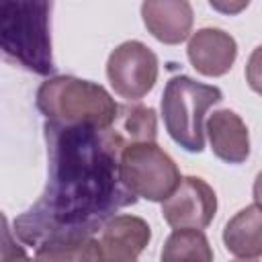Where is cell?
I'll return each mask as SVG.
<instances>
[{"label": "cell", "mask_w": 262, "mask_h": 262, "mask_svg": "<svg viewBox=\"0 0 262 262\" xmlns=\"http://www.w3.org/2000/svg\"><path fill=\"white\" fill-rule=\"evenodd\" d=\"M43 133L47 184L33 207L14 219V233L25 246L94 235L119 209L137 203L121 180V154L127 145L111 127L45 121Z\"/></svg>", "instance_id": "cell-1"}, {"label": "cell", "mask_w": 262, "mask_h": 262, "mask_svg": "<svg viewBox=\"0 0 262 262\" xmlns=\"http://www.w3.org/2000/svg\"><path fill=\"white\" fill-rule=\"evenodd\" d=\"M49 12L51 2L43 0H16L0 6V47L4 59L37 76H49L55 70Z\"/></svg>", "instance_id": "cell-2"}, {"label": "cell", "mask_w": 262, "mask_h": 262, "mask_svg": "<svg viewBox=\"0 0 262 262\" xmlns=\"http://www.w3.org/2000/svg\"><path fill=\"white\" fill-rule=\"evenodd\" d=\"M35 102L47 121L61 125L108 129L119 113V104L104 86L76 76L45 80L37 90Z\"/></svg>", "instance_id": "cell-3"}, {"label": "cell", "mask_w": 262, "mask_h": 262, "mask_svg": "<svg viewBox=\"0 0 262 262\" xmlns=\"http://www.w3.org/2000/svg\"><path fill=\"white\" fill-rule=\"evenodd\" d=\"M223 100L217 86L203 84L190 76H174L162 94V119L174 143L190 154L205 149V115Z\"/></svg>", "instance_id": "cell-4"}, {"label": "cell", "mask_w": 262, "mask_h": 262, "mask_svg": "<svg viewBox=\"0 0 262 262\" xmlns=\"http://www.w3.org/2000/svg\"><path fill=\"white\" fill-rule=\"evenodd\" d=\"M121 180L137 196L164 203L180 184L176 162L156 141L131 143L121 154Z\"/></svg>", "instance_id": "cell-5"}, {"label": "cell", "mask_w": 262, "mask_h": 262, "mask_svg": "<svg viewBox=\"0 0 262 262\" xmlns=\"http://www.w3.org/2000/svg\"><path fill=\"white\" fill-rule=\"evenodd\" d=\"M158 55L141 41H123L106 59V78L125 100H139L158 82Z\"/></svg>", "instance_id": "cell-6"}, {"label": "cell", "mask_w": 262, "mask_h": 262, "mask_svg": "<svg viewBox=\"0 0 262 262\" xmlns=\"http://www.w3.org/2000/svg\"><path fill=\"white\" fill-rule=\"evenodd\" d=\"M217 213V194L199 176H184L162 203V217L174 229H205Z\"/></svg>", "instance_id": "cell-7"}, {"label": "cell", "mask_w": 262, "mask_h": 262, "mask_svg": "<svg viewBox=\"0 0 262 262\" xmlns=\"http://www.w3.org/2000/svg\"><path fill=\"white\" fill-rule=\"evenodd\" d=\"M100 262H137V256L151 239V227L145 219L129 213L115 215L100 229Z\"/></svg>", "instance_id": "cell-8"}, {"label": "cell", "mask_w": 262, "mask_h": 262, "mask_svg": "<svg viewBox=\"0 0 262 262\" xmlns=\"http://www.w3.org/2000/svg\"><path fill=\"white\" fill-rule=\"evenodd\" d=\"M186 55L199 74L207 78H219L233 68L237 57V43L223 29L205 27L190 35Z\"/></svg>", "instance_id": "cell-9"}, {"label": "cell", "mask_w": 262, "mask_h": 262, "mask_svg": "<svg viewBox=\"0 0 262 262\" xmlns=\"http://www.w3.org/2000/svg\"><path fill=\"white\" fill-rule=\"evenodd\" d=\"M141 18L160 43L178 45L190 39L194 14L186 0H147L141 4Z\"/></svg>", "instance_id": "cell-10"}, {"label": "cell", "mask_w": 262, "mask_h": 262, "mask_svg": "<svg viewBox=\"0 0 262 262\" xmlns=\"http://www.w3.org/2000/svg\"><path fill=\"white\" fill-rule=\"evenodd\" d=\"M213 154L225 164H244L250 158V133L242 117L231 108L213 111L205 121Z\"/></svg>", "instance_id": "cell-11"}, {"label": "cell", "mask_w": 262, "mask_h": 262, "mask_svg": "<svg viewBox=\"0 0 262 262\" xmlns=\"http://www.w3.org/2000/svg\"><path fill=\"white\" fill-rule=\"evenodd\" d=\"M225 250L237 258L256 260L262 256V207L239 209L223 227Z\"/></svg>", "instance_id": "cell-12"}, {"label": "cell", "mask_w": 262, "mask_h": 262, "mask_svg": "<svg viewBox=\"0 0 262 262\" xmlns=\"http://www.w3.org/2000/svg\"><path fill=\"white\" fill-rule=\"evenodd\" d=\"M100 239L94 235L53 237L35 248V262H100Z\"/></svg>", "instance_id": "cell-13"}, {"label": "cell", "mask_w": 262, "mask_h": 262, "mask_svg": "<svg viewBox=\"0 0 262 262\" xmlns=\"http://www.w3.org/2000/svg\"><path fill=\"white\" fill-rule=\"evenodd\" d=\"M111 129L125 141V145L154 143L158 139V117L151 106L139 102L119 104V113Z\"/></svg>", "instance_id": "cell-14"}, {"label": "cell", "mask_w": 262, "mask_h": 262, "mask_svg": "<svg viewBox=\"0 0 262 262\" xmlns=\"http://www.w3.org/2000/svg\"><path fill=\"white\" fill-rule=\"evenodd\" d=\"M160 262H213V248L203 229H174L162 246Z\"/></svg>", "instance_id": "cell-15"}, {"label": "cell", "mask_w": 262, "mask_h": 262, "mask_svg": "<svg viewBox=\"0 0 262 262\" xmlns=\"http://www.w3.org/2000/svg\"><path fill=\"white\" fill-rule=\"evenodd\" d=\"M0 262H35L27 256L25 248L16 244L12 237V229L8 227V219L4 217V229H2V248H0Z\"/></svg>", "instance_id": "cell-16"}, {"label": "cell", "mask_w": 262, "mask_h": 262, "mask_svg": "<svg viewBox=\"0 0 262 262\" xmlns=\"http://www.w3.org/2000/svg\"><path fill=\"white\" fill-rule=\"evenodd\" d=\"M246 82L248 86L262 96V45H258L250 57H248V63H246Z\"/></svg>", "instance_id": "cell-17"}, {"label": "cell", "mask_w": 262, "mask_h": 262, "mask_svg": "<svg viewBox=\"0 0 262 262\" xmlns=\"http://www.w3.org/2000/svg\"><path fill=\"white\" fill-rule=\"evenodd\" d=\"M252 196H254V203L258 207H262V170L256 174L254 178V186H252Z\"/></svg>", "instance_id": "cell-18"}, {"label": "cell", "mask_w": 262, "mask_h": 262, "mask_svg": "<svg viewBox=\"0 0 262 262\" xmlns=\"http://www.w3.org/2000/svg\"><path fill=\"white\" fill-rule=\"evenodd\" d=\"M231 262H258V260H248V258H239V260H231Z\"/></svg>", "instance_id": "cell-19"}]
</instances>
